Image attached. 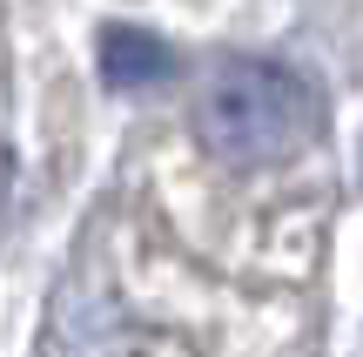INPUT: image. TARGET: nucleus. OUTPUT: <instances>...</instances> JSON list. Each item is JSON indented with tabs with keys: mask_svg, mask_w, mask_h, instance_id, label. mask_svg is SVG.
Masks as SVG:
<instances>
[{
	"mask_svg": "<svg viewBox=\"0 0 363 357\" xmlns=\"http://www.w3.org/2000/svg\"><path fill=\"white\" fill-rule=\"evenodd\" d=\"M175 75V48L148 27H101V81L108 88H148Z\"/></svg>",
	"mask_w": 363,
	"mask_h": 357,
	"instance_id": "obj_2",
	"label": "nucleus"
},
{
	"mask_svg": "<svg viewBox=\"0 0 363 357\" xmlns=\"http://www.w3.org/2000/svg\"><path fill=\"white\" fill-rule=\"evenodd\" d=\"M323 128L316 88L283 61L229 54L195 94V142L229 169H269Z\"/></svg>",
	"mask_w": 363,
	"mask_h": 357,
	"instance_id": "obj_1",
	"label": "nucleus"
}]
</instances>
